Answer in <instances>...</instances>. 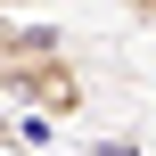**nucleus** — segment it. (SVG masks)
Here are the masks:
<instances>
[{
	"mask_svg": "<svg viewBox=\"0 0 156 156\" xmlns=\"http://www.w3.org/2000/svg\"><path fill=\"white\" fill-rule=\"evenodd\" d=\"M8 148H16V123H8V115H0V156H8Z\"/></svg>",
	"mask_w": 156,
	"mask_h": 156,
	"instance_id": "nucleus-4",
	"label": "nucleus"
},
{
	"mask_svg": "<svg viewBox=\"0 0 156 156\" xmlns=\"http://www.w3.org/2000/svg\"><path fill=\"white\" fill-rule=\"evenodd\" d=\"M0 8H8V16H33V8H41V0H0Z\"/></svg>",
	"mask_w": 156,
	"mask_h": 156,
	"instance_id": "nucleus-3",
	"label": "nucleus"
},
{
	"mask_svg": "<svg viewBox=\"0 0 156 156\" xmlns=\"http://www.w3.org/2000/svg\"><path fill=\"white\" fill-rule=\"evenodd\" d=\"M123 16L132 25H156V0H123Z\"/></svg>",
	"mask_w": 156,
	"mask_h": 156,
	"instance_id": "nucleus-2",
	"label": "nucleus"
},
{
	"mask_svg": "<svg viewBox=\"0 0 156 156\" xmlns=\"http://www.w3.org/2000/svg\"><path fill=\"white\" fill-rule=\"evenodd\" d=\"M0 16H8V8H0Z\"/></svg>",
	"mask_w": 156,
	"mask_h": 156,
	"instance_id": "nucleus-5",
	"label": "nucleus"
},
{
	"mask_svg": "<svg viewBox=\"0 0 156 156\" xmlns=\"http://www.w3.org/2000/svg\"><path fill=\"white\" fill-rule=\"evenodd\" d=\"M0 107L74 123L90 107V74L74 66V41L49 16H0Z\"/></svg>",
	"mask_w": 156,
	"mask_h": 156,
	"instance_id": "nucleus-1",
	"label": "nucleus"
}]
</instances>
